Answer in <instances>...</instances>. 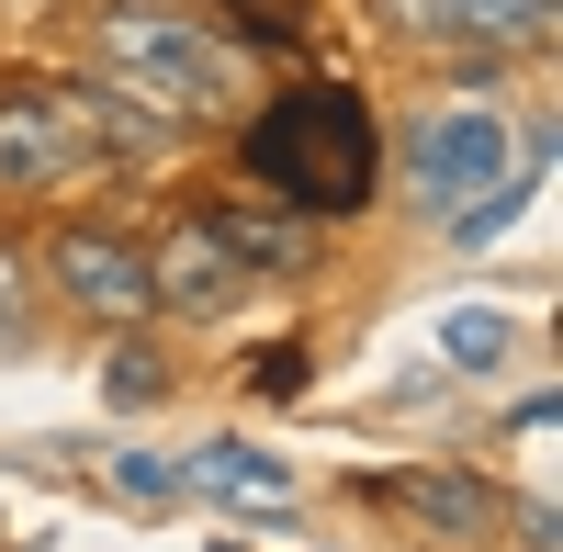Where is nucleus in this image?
Listing matches in <instances>:
<instances>
[{
  "label": "nucleus",
  "mask_w": 563,
  "mask_h": 552,
  "mask_svg": "<svg viewBox=\"0 0 563 552\" xmlns=\"http://www.w3.org/2000/svg\"><path fill=\"white\" fill-rule=\"evenodd\" d=\"M102 395H113V406H158V395H169L158 350H113V361H102Z\"/></svg>",
  "instance_id": "obj_12"
},
{
  "label": "nucleus",
  "mask_w": 563,
  "mask_h": 552,
  "mask_svg": "<svg viewBox=\"0 0 563 552\" xmlns=\"http://www.w3.org/2000/svg\"><path fill=\"white\" fill-rule=\"evenodd\" d=\"M147 147V113L124 90H79V79H12L0 90V192H68L102 158Z\"/></svg>",
  "instance_id": "obj_2"
},
{
  "label": "nucleus",
  "mask_w": 563,
  "mask_h": 552,
  "mask_svg": "<svg viewBox=\"0 0 563 552\" xmlns=\"http://www.w3.org/2000/svg\"><path fill=\"white\" fill-rule=\"evenodd\" d=\"M214 225H225V249L260 260V271H316V238H305V225H249V214H214Z\"/></svg>",
  "instance_id": "obj_11"
},
{
  "label": "nucleus",
  "mask_w": 563,
  "mask_h": 552,
  "mask_svg": "<svg viewBox=\"0 0 563 552\" xmlns=\"http://www.w3.org/2000/svg\"><path fill=\"white\" fill-rule=\"evenodd\" d=\"M305 373H316V361H305L294 339H282V350H260V373H249V384H260V395L282 406V395H305Z\"/></svg>",
  "instance_id": "obj_14"
},
{
  "label": "nucleus",
  "mask_w": 563,
  "mask_h": 552,
  "mask_svg": "<svg viewBox=\"0 0 563 552\" xmlns=\"http://www.w3.org/2000/svg\"><path fill=\"white\" fill-rule=\"evenodd\" d=\"M429 23L485 34V45H519V34H541V23H552V0H429Z\"/></svg>",
  "instance_id": "obj_9"
},
{
  "label": "nucleus",
  "mask_w": 563,
  "mask_h": 552,
  "mask_svg": "<svg viewBox=\"0 0 563 552\" xmlns=\"http://www.w3.org/2000/svg\"><path fill=\"white\" fill-rule=\"evenodd\" d=\"M238 158H249L260 192L294 203V214H361L372 180H384V135H372V102L350 79H305V90H282L271 113H249Z\"/></svg>",
  "instance_id": "obj_1"
},
{
  "label": "nucleus",
  "mask_w": 563,
  "mask_h": 552,
  "mask_svg": "<svg viewBox=\"0 0 563 552\" xmlns=\"http://www.w3.org/2000/svg\"><path fill=\"white\" fill-rule=\"evenodd\" d=\"M23 328V283H12V260H0V339Z\"/></svg>",
  "instance_id": "obj_16"
},
{
  "label": "nucleus",
  "mask_w": 563,
  "mask_h": 552,
  "mask_svg": "<svg viewBox=\"0 0 563 552\" xmlns=\"http://www.w3.org/2000/svg\"><path fill=\"white\" fill-rule=\"evenodd\" d=\"M102 57L147 113H225V90H238V57L180 0H102Z\"/></svg>",
  "instance_id": "obj_3"
},
{
  "label": "nucleus",
  "mask_w": 563,
  "mask_h": 552,
  "mask_svg": "<svg viewBox=\"0 0 563 552\" xmlns=\"http://www.w3.org/2000/svg\"><path fill=\"white\" fill-rule=\"evenodd\" d=\"M147 283H158V305H180V316H225L238 283H249V260L225 249L214 214H192V225H169V249H147Z\"/></svg>",
  "instance_id": "obj_6"
},
{
  "label": "nucleus",
  "mask_w": 563,
  "mask_h": 552,
  "mask_svg": "<svg viewBox=\"0 0 563 552\" xmlns=\"http://www.w3.org/2000/svg\"><path fill=\"white\" fill-rule=\"evenodd\" d=\"M45 271H57V294H68L79 316H102V328H135V316L158 305V283H147V249H135V238H102V225H68Z\"/></svg>",
  "instance_id": "obj_5"
},
{
  "label": "nucleus",
  "mask_w": 563,
  "mask_h": 552,
  "mask_svg": "<svg viewBox=\"0 0 563 552\" xmlns=\"http://www.w3.org/2000/svg\"><path fill=\"white\" fill-rule=\"evenodd\" d=\"M180 485H203V496H294V463H282V451H249V440H203L192 463H180Z\"/></svg>",
  "instance_id": "obj_8"
},
{
  "label": "nucleus",
  "mask_w": 563,
  "mask_h": 552,
  "mask_svg": "<svg viewBox=\"0 0 563 552\" xmlns=\"http://www.w3.org/2000/svg\"><path fill=\"white\" fill-rule=\"evenodd\" d=\"M372 496H384V508H406L417 530H440V541H485V530H496V485H485V474H451V463L372 474Z\"/></svg>",
  "instance_id": "obj_7"
},
{
  "label": "nucleus",
  "mask_w": 563,
  "mask_h": 552,
  "mask_svg": "<svg viewBox=\"0 0 563 552\" xmlns=\"http://www.w3.org/2000/svg\"><path fill=\"white\" fill-rule=\"evenodd\" d=\"M169 485H180L169 463H147V451H113V496H135V508H158Z\"/></svg>",
  "instance_id": "obj_13"
},
{
  "label": "nucleus",
  "mask_w": 563,
  "mask_h": 552,
  "mask_svg": "<svg viewBox=\"0 0 563 552\" xmlns=\"http://www.w3.org/2000/svg\"><path fill=\"white\" fill-rule=\"evenodd\" d=\"M440 350H451V373H485V361H507V316L496 305H451L440 316Z\"/></svg>",
  "instance_id": "obj_10"
},
{
  "label": "nucleus",
  "mask_w": 563,
  "mask_h": 552,
  "mask_svg": "<svg viewBox=\"0 0 563 552\" xmlns=\"http://www.w3.org/2000/svg\"><path fill=\"white\" fill-rule=\"evenodd\" d=\"M485 180H507V124L485 102L474 113H429V124L406 135V192L429 203V214H462Z\"/></svg>",
  "instance_id": "obj_4"
},
{
  "label": "nucleus",
  "mask_w": 563,
  "mask_h": 552,
  "mask_svg": "<svg viewBox=\"0 0 563 552\" xmlns=\"http://www.w3.org/2000/svg\"><path fill=\"white\" fill-rule=\"evenodd\" d=\"M238 12H249V34H271V45H282V34H305L294 0H238Z\"/></svg>",
  "instance_id": "obj_15"
}]
</instances>
